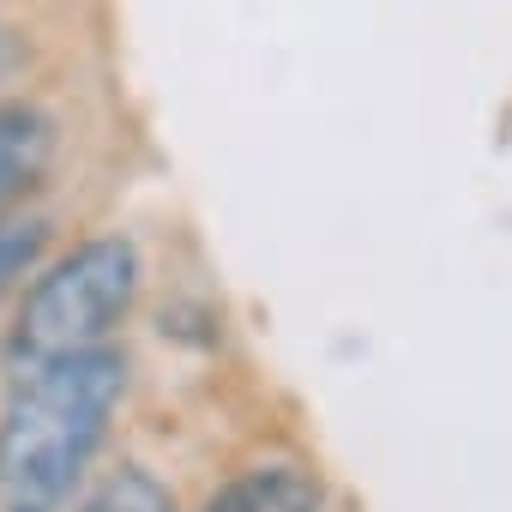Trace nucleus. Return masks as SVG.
Listing matches in <instances>:
<instances>
[{"mask_svg":"<svg viewBox=\"0 0 512 512\" xmlns=\"http://www.w3.org/2000/svg\"><path fill=\"white\" fill-rule=\"evenodd\" d=\"M133 296H139V247L127 235H91L25 290L13 356L37 368V362L109 350L115 326L133 314Z\"/></svg>","mask_w":512,"mask_h":512,"instance_id":"obj_2","label":"nucleus"},{"mask_svg":"<svg viewBox=\"0 0 512 512\" xmlns=\"http://www.w3.org/2000/svg\"><path fill=\"white\" fill-rule=\"evenodd\" d=\"M79 512H175V500H169V488H163L151 470L121 464L115 476H103V482L91 488V500H85Z\"/></svg>","mask_w":512,"mask_h":512,"instance_id":"obj_5","label":"nucleus"},{"mask_svg":"<svg viewBox=\"0 0 512 512\" xmlns=\"http://www.w3.org/2000/svg\"><path fill=\"white\" fill-rule=\"evenodd\" d=\"M127 392L121 350L37 362L0 410V512H61Z\"/></svg>","mask_w":512,"mask_h":512,"instance_id":"obj_1","label":"nucleus"},{"mask_svg":"<svg viewBox=\"0 0 512 512\" xmlns=\"http://www.w3.org/2000/svg\"><path fill=\"white\" fill-rule=\"evenodd\" d=\"M49 223L43 217H0V302H7L43 260Z\"/></svg>","mask_w":512,"mask_h":512,"instance_id":"obj_6","label":"nucleus"},{"mask_svg":"<svg viewBox=\"0 0 512 512\" xmlns=\"http://www.w3.org/2000/svg\"><path fill=\"white\" fill-rule=\"evenodd\" d=\"M199 512H326V488L308 464L272 458V464L235 470Z\"/></svg>","mask_w":512,"mask_h":512,"instance_id":"obj_3","label":"nucleus"},{"mask_svg":"<svg viewBox=\"0 0 512 512\" xmlns=\"http://www.w3.org/2000/svg\"><path fill=\"white\" fill-rule=\"evenodd\" d=\"M55 145H61V133H55L49 109H37V103H0V205L31 193L49 175Z\"/></svg>","mask_w":512,"mask_h":512,"instance_id":"obj_4","label":"nucleus"}]
</instances>
